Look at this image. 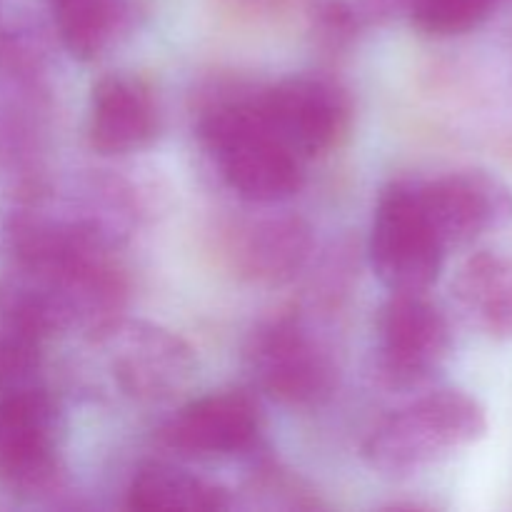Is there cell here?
<instances>
[{"label":"cell","mask_w":512,"mask_h":512,"mask_svg":"<svg viewBox=\"0 0 512 512\" xmlns=\"http://www.w3.org/2000/svg\"><path fill=\"white\" fill-rule=\"evenodd\" d=\"M128 280L103 250L10 248L0 278V320L8 333L33 343L83 330L95 333L120 318Z\"/></svg>","instance_id":"cell-1"},{"label":"cell","mask_w":512,"mask_h":512,"mask_svg":"<svg viewBox=\"0 0 512 512\" xmlns=\"http://www.w3.org/2000/svg\"><path fill=\"white\" fill-rule=\"evenodd\" d=\"M198 135L223 183L248 203H283L305 183V160L273 133L255 88L225 85L208 95Z\"/></svg>","instance_id":"cell-2"},{"label":"cell","mask_w":512,"mask_h":512,"mask_svg":"<svg viewBox=\"0 0 512 512\" xmlns=\"http://www.w3.org/2000/svg\"><path fill=\"white\" fill-rule=\"evenodd\" d=\"M488 433L483 403L465 390L445 388L420 395L385 415L363 440V460L385 478H408Z\"/></svg>","instance_id":"cell-3"},{"label":"cell","mask_w":512,"mask_h":512,"mask_svg":"<svg viewBox=\"0 0 512 512\" xmlns=\"http://www.w3.org/2000/svg\"><path fill=\"white\" fill-rule=\"evenodd\" d=\"M245 358L255 385L288 408H318L338 388L333 350L295 313L260 323L250 335Z\"/></svg>","instance_id":"cell-4"},{"label":"cell","mask_w":512,"mask_h":512,"mask_svg":"<svg viewBox=\"0 0 512 512\" xmlns=\"http://www.w3.org/2000/svg\"><path fill=\"white\" fill-rule=\"evenodd\" d=\"M445 253L415 180H393L380 193L370 223L373 273L390 293H428L440 278Z\"/></svg>","instance_id":"cell-5"},{"label":"cell","mask_w":512,"mask_h":512,"mask_svg":"<svg viewBox=\"0 0 512 512\" xmlns=\"http://www.w3.org/2000/svg\"><path fill=\"white\" fill-rule=\"evenodd\" d=\"M63 415L35 383L0 390V488L20 498L58 490L63 478Z\"/></svg>","instance_id":"cell-6"},{"label":"cell","mask_w":512,"mask_h":512,"mask_svg":"<svg viewBox=\"0 0 512 512\" xmlns=\"http://www.w3.org/2000/svg\"><path fill=\"white\" fill-rule=\"evenodd\" d=\"M90 338L115 388L138 403L173 398L195 373L190 345L160 325L115 318Z\"/></svg>","instance_id":"cell-7"},{"label":"cell","mask_w":512,"mask_h":512,"mask_svg":"<svg viewBox=\"0 0 512 512\" xmlns=\"http://www.w3.org/2000/svg\"><path fill=\"white\" fill-rule=\"evenodd\" d=\"M450 348L448 318L425 293H390L375 335V370L383 385L410 390L428 383L440 373Z\"/></svg>","instance_id":"cell-8"},{"label":"cell","mask_w":512,"mask_h":512,"mask_svg":"<svg viewBox=\"0 0 512 512\" xmlns=\"http://www.w3.org/2000/svg\"><path fill=\"white\" fill-rule=\"evenodd\" d=\"M255 103L273 133L303 160L333 150L353 113L348 93L323 75H290L255 88Z\"/></svg>","instance_id":"cell-9"},{"label":"cell","mask_w":512,"mask_h":512,"mask_svg":"<svg viewBox=\"0 0 512 512\" xmlns=\"http://www.w3.org/2000/svg\"><path fill=\"white\" fill-rule=\"evenodd\" d=\"M435 233L448 250L468 248L512 223V188L483 168L453 170L418 183Z\"/></svg>","instance_id":"cell-10"},{"label":"cell","mask_w":512,"mask_h":512,"mask_svg":"<svg viewBox=\"0 0 512 512\" xmlns=\"http://www.w3.org/2000/svg\"><path fill=\"white\" fill-rule=\"evenodd\" d=\"M263 415L243 390L208 393L185 403L160 430L165 448L188 458H233L258 448Z\"/></svg>","instance_id":"cell-11"},{"label":"cell","mask_w":512,"mask_h":512,"mask_svg":"<svg viewBox=\"0 0 512 512\" xmlns=\"http://www.w3.org/2000/svg\"><path fill=\"white\" fill-rule=\"evenodd\" d=\"M160 133V105L140 75L110 73L93 85L88 143L100 155L145 150Z\"/></svg>","instance_id":"cell-12"},{"label":"cell","mask_w":512,"mask_h":512,"mask_svg":"<svg viewBox=\"0 0 512 512\" xmlns=\"http://www.w3.org/2000/svg\"><path fill=\"white\" fill-rule=\"evenodd\" d=\"M313 250L310 225L298 215H265L228 230L225 255L235 273L263 285L288 283Z\"/></svg>","instance_id":"cell-13"},{"label":"cell","mask_w":512,"mask_h":512,"mask_svg":"<svg viewBox=\"0 0 512 512\" xmlns=\"http://www.w3.org/2000/svg\"><path fill=\"white\" fill-rule=\"evenodd\" d=\"M453 293L470 323L490 340L512 343V263L478 250L460 265Z\"/></svg>","instance_id":"cell-14"},{"label":"cell","mask_w":512,"mask_h":512,"mask_svg":"<svg viewBox=\"0 0 512 512\" xmlns=\"http://www.w3.org/2000/svg\"><path fill=\"white\" fill-rule=\"evenodd\" d=\"M60 43L73 58L98 60L135 25L133 0H50Z\"/></svg>","instance_id":"cell-15"},{"label":"cell","mask_w":512,"mask_h":512,"mask_svg":"<svg viewBox=\"0 0 512 512\" xmlns=\"http://www.w3.org/2000/svg\"><path fill=\"white\" fill-rule=\"evenodd\" d=\"M130 510L218 512L235 505L230 490L173 463H145L128 485Z\"/></svg>","instance_id":"cell-16"},{"label":"cell","mask_w":512,"mask_h":512,"mask_svg":"<svg viewBox=\"0 0 512 512\" xmlns=\"http://www.w3.org/2000/svg\"><path fill=\"white\" fill-rule=\"evenodd\" d=\"M498 0H415L408 18L433 38H453L480 28L493 15Z\"/></svg>","instance_id":"cell-17"},{"label":"cell","mask_w":512,"mask_h":512,"mask_svg":"<svg viewBox=\"0 0 512 512\" xmlns=\"http://www.w3.org/2000/svg\"><path fill=\"white\" fill-rule=\"evenodd\" d=\"M345 3H348L353 18L358 20L360 30H363L368 25L390 23L400 15H410L415 0H345Z\"/></svg>","instance_id":"cell-18"}]
</instances>
